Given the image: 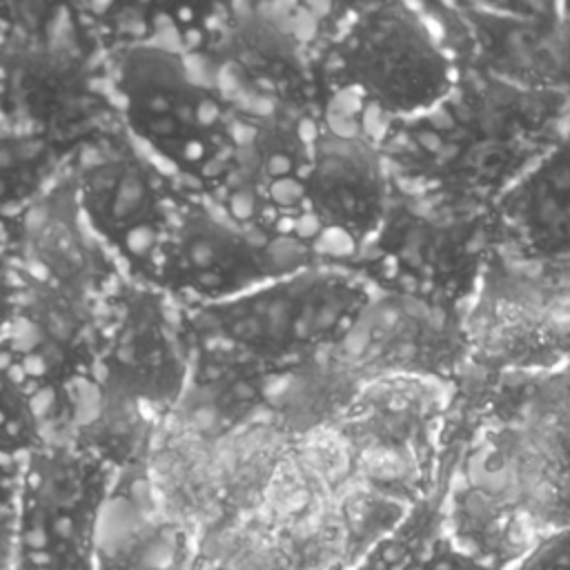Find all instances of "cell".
Listing matches in <instances>:
<instances>
[{
  "instance_id": "6da1fadb",
  "label": "cell",
  "mask_w": 570,
  "mask_h": 570,
  "mask_svg": "<svg viewBox=\"0 0 570 570\" xmlns=\"http://www.w3.org/2000/svg\"><path fill=\"white\" fill-rule=\"evenodd\" d=\"M114 91L125 129L151 158L209 194L220 187L236 116L185 53L160 42L127 45L114 65Z\"/></svg>"
},
{
  "instance_id": "7a4b0ae2",
  "label": "cell",
  "mask_w": 570,
  "mask_h": 570,
  "mask_svg": "<svg viewBox=\"0 0 570 570\" xmlns=\"http://www.w3.org/2000/svg\"><path fill=\"white\" fill-rule=\"evenodd\" d=\"M365 301L352 276L307 263L232 301L191 307V321L245 361L285 365L343 338L358 323Z\"/></svg>"
},
{
  "instance_id": "3957f363",
  "label": "cell",
  "mask_w": 570,
  "mask_h": 570,
  "mask_svg": "<svg viewBox=\"0 0 570 570\" xmlns=\"http://www.w3.org/2000/svg\"><path fill=\"white\" fill-rule=\"evenodd\" d=\"M118 472L73 441H49L20 463L13 570H96L98 530Z\"/></svg>"
},
{
  "instance_id": "277c9868",
  "label": "cell",
  "mask_w": 570,
  "mask_h": 570,
  "mask_svg": "<svg viewBox=\"0 0 570 570\" xmlns=\"http://www.w3.org/2000/svg\"><path fill=\"white\" fill-rule=\"evenodd\" d=\"M292 247L298 243L272 240L216 203L180 196L149 285L169 301H185L191 307L225 303L307 265L276 252Z\"/></svg>"
},
{
  "instance_id": "5b68a950",
  "label": "cell",
  "mask_w": 570,
  "mask_h": 570,
  "mask_svg": "<svg viewBox=\"0 0 570 570\" xmlns=\"http://www.w3.org/2000/svg\"><path fill=\"white\" fill-rule=\"evenodd\" d=\"M187 379V347L169 298L149 283L120 281L91 379L98 399L154 414L180 401Z\"/></svg>"
},
{
  "instance_id": "8992f818",
  "label": "cell",
  "mask_w": 570,
  "mask_h": 570,
  "mask_svg": "<svg viewBox=\"0 0 570 570\" xmlns=\"http://www.w3.org/2000/svg\"><path fill=\"white\" fill-rule=\"evenodd\" d=\"M71 185L82 220L116 267L129 281L149 283L180 196L134 151H107L82 163Z\"/></svg>"
},
{
  "instance_id": "52a82bcc",
  "label": "cell",
  "mask_w": 570,
  "mask_h": 570,
  "mask_svg": "<svg viewBox=\"0 0 570 570\" xmlns=\"http://www.w3.org/2000/svg\"><path fill=\"white\" fill-rule=\"evenodd\" d=\"M314 136L289 111L236 118V140L220 187L218 207L254 232L296 243L305 209V174Z\"/></svg>"
},
{
  "instance_id": "ba28073f",
  "label": "cell",
  "mask_w": 570,
  "mask_h": 570,
  "mask_svg": "<svg viewBox=\"0 0 570 570\" xmlns=\"http://www.w3.org/2000/svg\"><path fill=\"white\" fill-rule=\"evenodd\" d=\"M341 78L390 111L432 105L448 87V62L439 47L401 4L361 13L334 47Z\"/></svg>"
},
{
  "instance_id": "9c48e42d",
  "label": "cell",
  "mask_w": 570,
  "mask_h": 570,
  "mask_svg": "<svg viewBox=\"0 0 570 570\" xmlns=\"http://www.w3.org/2000/svg\"><path fill=\"white\" fill-rule=\"evenodd\" d=\"M96 303L20 278L18 305L0 338V354L38 399L91 383L105 325Z\"/></svg>"
},
{
  "instance_id": "30bf717a",
  "label": "cell",
  "mask_w": 570,
  "mask_h": 570,
  "mask_svg": "<svg viewBox=\"0 0 570 570\" xmlns=\"http://www.w3.org/2000/svg\"><path fill=\"white\" fill-rule=\"evenodd\" d=\"M4 254L20 278L58 287L91 301L114 289L118 267L89 232L76 205L71 176L7 223Z\"/></svg>"
},
{
  "instance_id": "8fae6325",
  "label": "cell",
  "mask_w": 570,
  "mask_h": 570,
  "mask_svg": "<svg viewBox=\"0 0 570 570\" xmlns=\"http://www.w3.org/2000/svg\"><path fill=\"white\" fill-rule=\"evenodd\" d=\"M0 111L11 127L60 140L96 111L91 71L60 42L11 38L0 45Z\"/></svg>"
},
{
  "instance_id": "7c38bea8",
  "label": "cell",
  "mask_w": 570,
  "mask_h": 570,
  "mask_svg": "<svg viewBox=\"0 0 570 570\" xmlns=\"http://www.w3.org/2000/svg\"><path fill=\"white\" fill-rule=\"evenodd\" d=\"M198 534L158 501L149 468L118 474L105 505L96 570H196Z\"/></svg>"
},
{
  "instance_id": "4fadbf2b",
  "label": "cell",
  "mask_w": 570,
  "mask_h": 570,
  "mask_svg": "<svg viewBox=\"0 0 570 570\" xmlns=\"http://www.w3.org/2000/svg\"><path fill=\"white\" fill-rule=\"evenodd\" d=\"M305 209L325 229L372 234L385 212V176L374 147L356 136L316 134L305 174Z\"/></svg>"
},
{
  "instance_id": "5bb4252c",
  "label": "cell",
  "mask_w": 570,
  "mask_h": 570,
  "mask_svg": "<svg viewBox=\"0 0 570 570\" xmlns=\"http://www.w3.org/2000/svg\"><path fill=\"white\" fill-rule=\"evenodd\" d=\"M212 51L252 91L274 100L283 111L305 107L312 89L309 65L301 42L261 13L229 18L214 38Z\"/></svg>"
},
{
  "instance_id": "9a60e30c",
  "label": "cell",
  "mask_w": 570,
  "mask_h": 570,
  "mask_svg": "<svg viewBox=\"0 0 570 570\" xmlns=\"http://www.w3.org/2000/svg\"><path fill=\"white\" fill-rule=\"evenodd\" d=\"M60 140L9 127L0 129V225H7L60 180Z\"/></svg>"
},
{
  "instance_id": "2e32d148",
  "label": "cell",
  "mask_w": 570,
  "mask_h": 570,
  "mask_svg": "<svg viewBox=\"0 0 570 570\" xmlns=\"http://www.w3.org/2000/svg\"><path fill=\"white\" fill-rule=\"evenodd\" d=\"M448 532H419L412 521L392 525L347 570H499Z\"/></svg>"
},
{
  "instance_id": "e0dca14e",
  "label": "cell",
  "mask_w": 570,
  "mask_h": 570,
  "mask_svg": "<svg viewBox=\"0 0 570 570\" xmlns=\"http://www.w3.org/2000/svg\"><path fill=\"white\" fill-rule=\"evenodd\" d=\"M49 441L38 394L0 354V459L22 463Z\"/></svg>"
},
{
  "instance_id": "ac0fdd59",
  "label": "cell",
  "mask_w": 570,
  "mask_h": 570,
  "mask_svg": "<svg viewBox=\"0 0 570 570\" xmlns=\"http://www.w3.org/2000/svg\"><path fill=\"white\" fill-rule=\"evenodd\" d=\"M525 218L537 243L546 247L570 245V165H557L532 183Z\"/></svg>"
},
{
  "instance_id": "d6986e66",
  "label": "cell",
  "mask_w": 570,
  "mask_h": 570,
  "mask_svg": "<svg viewBox=\"0 0 570 570\" xmlns=\"http://www.w3.org/2000/svg\"><path fill=\"white\" fill-rule=\"evenodd\" d=\"M499 570H570V525L539 534Z\"/></svg>"
},
{
  "instance_id": "ffe728a7",
  "label": "cell",
  "mask_w": 570,
  "mask_h": 570,
  "mask_svg": "<svg viewBox=\"0 0 570 570\" xmlns=\"http://www.w3.org/2000/svg\"><path fill=\"white\" fill-rule=\"evenodd\" d=\"M20 296V276L4 249H0V338L4 336Z\"/></svg>"
},
{
  "instance_id": "44dd1931",
  "label": "cell",
  "mask_w": 570,
  "mask_h": 570,
  "mask_svg": "<svg viewBox=\"0 0 570 570\" xmlns=\"http://www.w3.org/2000/svg\"><path fill=\"white\" fill-rule=\"evenodd\" d=\"M561 483L570 485V419H561L552 432V448L543 452Z\"/></svg>"
},
{
  "instance_id": "7402d4cb",
  "label": "cell",
  "mask_w": 570,
  "mask_h": 570,
  "mask_svg": "<svg viewBox=\"0 0 570 570\" xmlns=\"http://www.w3.org/2000/svg\"><path fill=\"white\" fill-rule=\"evenodd\" d=\"M18 479H20V463L0 459V512L13 508Z\"/></svg>"
},
{
  "instance_id": "603a6c76",
  "label": "cell",
  "mask_w": 570,
  "mask_h": 570,
  "mask_svg": "<svg viewBox=\"0 0 570 570\" xmlns=\"http://www.w3.org/2000/svg\"><path fill=\"white\" fill-rule=\"evenodd\" d=\"M0 570H13V508L0 512Z\"/></svg>"
}]
</instances>
